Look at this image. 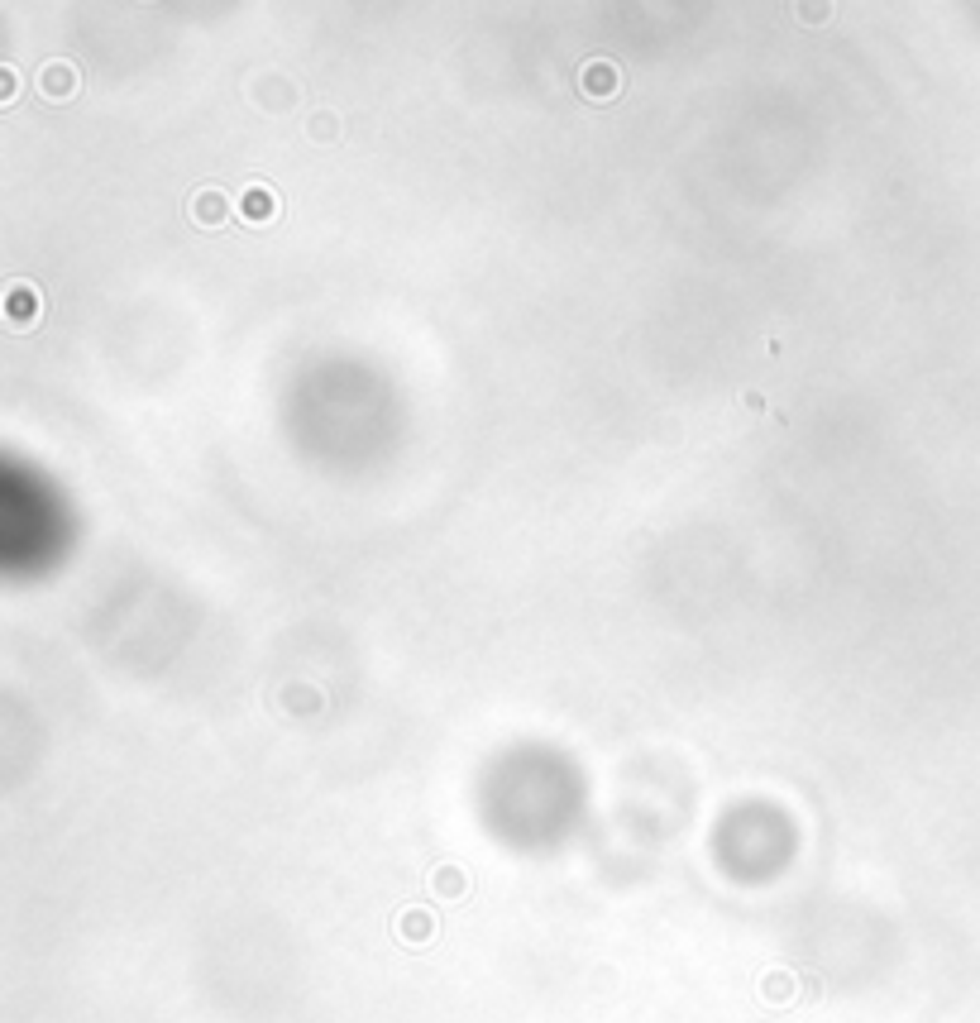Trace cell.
Segmentation results:
<instances>
[{"label": "cell", "instance_id": "52a82bcc", "mask_svg": "<svg viewBox=\"0 0 980 1023\" xmlns=\"http://www.w3.org/2000/svg\"><path fill=\"white\" fill-rule=\"evenodd\" d=\"M254 101H259V106H273V110H287L292 101H297V91L287 87L283 77H268V82H259V91H254Z\"/></svg>", "mask_w": 980, "mask_h": 1023}, {"label": "cell", "instance_id": "ba28073f", "mask_svg": "<svg viewBox=\"0 0 980 1023\" xmlns=\"http://www.w3.org/2000/svg\"><path fill=\"white\" fill-rule=\"evenodd\" d=\"M794 15H799V24L818 29V24L832 20V0H794Z\"/></svg>", "mask_w": 980, "mask_h": 1023}, {"label": "cell", "instance_id": "5b68a950", "mask_svg": "<svg viewBox=\"0 0 980 1023\" xmlns=\"http://www.w3.org/2000/svg\"><path fill=\"white\" fill-rule=\"evenodd\" d=\"M187 216H192V225H201V230H220V225L230 220V196L220 192V187H196V192L187 196Z\"/></svg>", "mask_w": 980, "mask_h": 1023}, {"label": "cell", "instance_id": "6da1fadb", "mask_svg": "<svg viewBox=\"0 0 980 1023\" xmlns=\"http://www.w3.org/2000/svg\"><path fill=\"white\" fill-rule=\"evenodd\" d=\"M278 211H283V201H278V192H273L268 182H244L240 192H235V216H240L244 225H273Z\"/></svg>", "mask_w": 980, "mask_h": 1023}, {"label": "cell", "instance_id": "277c9868", "mask_svg": "<svg viewBox=\"0 0 980 1023\" xmlns=\"http://www.w3.org/2000/svg\"><path fill=\"white\" fill-rule=\"evenodd\" d=\"M5 321H10V330H29L34 321H44V297H39V287H29L24 278L5 287Z\"/></svg>", "mask_w": 980, "mask_h": 1023}, {"label": "cell", "instance_id": "9c48e42d", "mask_svg": "<svg viewBox=\"0 0 980 1023\" xmlns=\"http://www.w3.org/2000/svg\"><path fill=\"white\" fill-rule=\"evenodd\" d=\"M20 72L15 67H0V106H15V96H20Z\"/></svg>", "mask_w": 980, "mask_h": 1023}, {"label": "cell", "instance_id": "8992f818", "mask_svg": "<svg viewBox=\"0 0 980 1023\" xmlns=\"http://www.w3.org/2000/svg\"><path fill=\"white\" fill-rule=\"evenodd\" d=\"M306 139L311 144H335L340 139V115L335 110H311L306 115Z\"/></svg>", "mask_w": 980, "mask_h": 1023}, {"label": "cell", "instance_id": "3957f363", "mask_svg": "<svg viewBox=\"0 0 980 1023\" xmlns=\"http://www.w3.org/2000/svg\"><path fill=\"white\" fill-rule=\"evenodd\" d=\"M579 91H584L588 101H617V96H622V72H617V63L588 58V63L579 67Z\"/></svg>", "mask_w": 980, "mask_h": 1023}, {"label": "cell", "instance_id": "7a4b0ae2", "mask_svg": "<svg viewBox=\"0 0 980 1023\" xmlns=\"http://www.w3.org/2000/svg\"><path fill=\"white\" fill-rule=\"evenodd\" d=\"M34 87H39V96H44V101L63 106V101H72V96H82V72H77L72 63H63V58H53V63L39 67Z\"/></svg>", "mask_w": 980, "mask_h": 1023}]
</instances>
